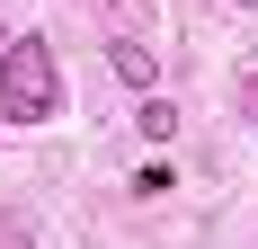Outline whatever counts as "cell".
Wrapping results in <instances>:
<instances>
[{
    "mask_svg": "<svg viewBox=\"0 0 258 249\" xmlns=\"http://www.w3.org/2000/svg\"><path fill=\"white\" fill-rule=\"evenodd\" d=\"M0 116L9 125H53L62 116V72H53L45 36H9L0 45Z\"/></svg>",
    "mask_w": 258,
    "mask_h": 249,
    "instance_id": "6da1fadb",
    "label": "cell"
},
{
    "mask_svg": "<svg viewBox=\"0 0 258 249\" xmlns=\"http://www.w3.org/2000/svg\"><path fill=\"white\" fill-rule=\"evenodd\" d=\"M0 249H36V231H27V223H0Z\"/></svg>",
    "mask_w": 258,
    "mask_h": 249,
    "instance_id": "8992f818",
    "label": "cell"
},
{
    "mask_svg": "<svg viewBox=\"0 0 258 249\" xmlns=\"http://www.w3.org/2000/svg\"><path fill=\"white\" fill-rule=\"evenodd\" d=\"M232 107H240V125H258V72H240V80H232Z\"/></svg>",
    "mask_w": 258,
    "mask_h": 249,
    "instance_id": "5b68a950",
    "label": "cell"
},
{
    "mask_svg": "<svg viewBox=\"0 0 258 249\" xmlns=\"http://www.w3.org/2000/svg\"><path fill=\"white\" fill-rule=\"evenodd\" d=\"M134 134H143V143H169V134H178V107L160 98V89H143V107H134Z\"/></svg>",
    "mask_w": 258,
    "mask_h": 249,
    "instance_id": "3957f363",
    "label": "cell"
},
{
    "mask_svg": "<svg viewBox=\"0 0 258 249\" xmlns=\"http://www.w3.org/2000/svg\"><path fill=\"white\" fill-rule=\"evenodd\" d=\"M116 9H134V0H116Z\"/></svg>",
    "mask_w": 258,
    "mask_h": 249,
    "instance_id": "ba28073f",
    "label": "cell"
},
{
    "mask_svg": "<svg viewBox=\"0 0 258 249\" xmlns=\"http://www.w3.org/2000/svg\"><path fill=\"white\" fill-rule=\"evenodd\" d=\"M107 72L125 80V89H152V80H160V53H152V45H134V36H125V45H107Z\"/></svg>",
    "mask_w": 258,
    "mask_h": 249,
    "instance_id": "7a4b0ae2",
    "label": "cell"
},
{
    "mask_svg": "<svg viewBox=\"0 0 258 249\" xmlns=\"http://www.w3.org/2000/svg\"><path fill=\"white\" fill-rule=\"evenodd\" d=\"M232 9H258V0H232Z\"/></svg>",
    "mask_w": 258,
    "mask_h": 249,
    "instance_id": "52a82bcc",
    "label": "cell"
},
{
    "mask_svg": "<svg viewBox=\"0 0 258 249\" xmlns=\"http://www.w3.org/2000/svg\"><path fill=\"white\" fill-rule=\"evenodd\" d=\"M169 187H178V169H169V160H152V169L134 178V196H169Z\"/></svg>",
    "mask_w": 258,
    "mask_h": 249,
    "instance_id": "277c9868",
    "label": "cell"
}]
</instances>
